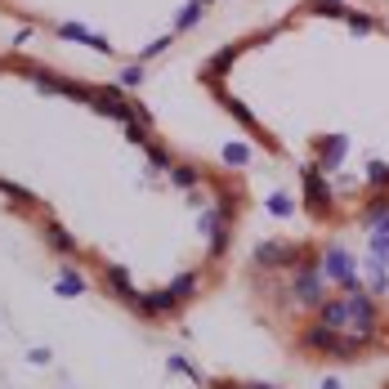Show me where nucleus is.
Returning a JSON list of instances; mask_svg holds the SVG:
<instances>
[{
	"label": "nucleus",
	"mask_w": 389,
	"mask_h": 389,
	"mask_svg": "<svg viewBox=\"0 0 389 389\" xmlns=\"http://www.w3.org/2000/svg\"><path fill=\"white\" fill-rule=\"evenodd\" d=\"M300 179H305V211L313 220H331V206H336V192L327 184V175L318 166H305L300 170Z\"/></svg>",
	"instance_id": "20e7f679"
},
{
	"label": "nucleus",
	"mask_w": 389,
	"mask_h": 389,
	"mask_svg": "<svg viewBox=\"0 0 389 389\" xmlns=\"http://www.w3.org/2000/svg\"><path fill=\"white\" fill-rule=\"evenodd\" d=\"M197 5H215V0H197Z\"/></svg>",
	"instance_id": "c756f323"
},
{
	"label": "nucleus",
	"mask_w": 389,
	"mask_h": 389,
	"mask_svg": "<svg viewBox=\"0 0 389 389\" xmlns=\"http://www.w3.org/2000/svg\"><path fill=\"white\" fill-rule=\"evenodd\" d=\"M367 246H371V255H376V260H385V264H389V233H381V228H371Z\"/></svg>",
	"instance_id": "4be33fe9"
},
{
	"label": "nucleus",
	"mask_w": 389,
	"mask_h": 389,
	"mask_svg": "<svg viewBox=\"0 0 389 389\" xmlns=\"http://www.w3.org/2000/svg\"><path fill=\"white\" fill-rule=\"evenodd\" d=\"M166 367H170V376H188V381H197V385L206 381V376H197V367H192L188 358H179V354H170V358H166Z\"/></svg>",
	"instance_id": "6ab92c4d"
},
{
	"label": "nucleus",
	"mask_w": 389,
	"mask_h": 389,
	"mask_svg": "<svg viewBox=\"0 0 389 389\" xmlns=\"http://www.w3.org/2000/svg\"><path fill=\"white\" fill-rule=\"evenodd\" d=\"M85 286H90V282H85L77 269H63V273H58V282H54L58 296H85Z\"/></svg>",
	"instance_id": "ddd939ff"
},
{
	"label": "nucleus",
	"mask_w": 389,
	"mask_h": 389,
	"mask_svg": "<svg viewBox=\"0 0 389 389\" xmlns=\"http://www.w3.org/2000/svg\"><path fill=\"white\" fill-rule=\"evenodd\" d=\"M246 389H273V385H260V381H251V385H246Z\"/></svg>",
	"instance_id": "c85d7f7f"
},
{
	"label": "nucleus",
	"mask_w": 389,
	"mask_h": 389,
	"mask_svg": "<svg viewBox=\"0 0 389 389\" xmlns=\"http://www.w3.org/2000/svg\"><path fill=\"white\" fill-rule=\"evenodd\" d=\"M336 5H340V0H336Z\"/></svg>",
	"instance_id": "7c9ffc66"
},
{
	"label": "nucleus",
	"mask_w": 389,
	"mask_h": 389,
	"mask_svg": "<svg viewBox=\"0 0 389 389\" xmlns=\"http://www.w3.org/2000/svg\"><path fill=\"white\" fill-rule=\"evenodd\" d=\"M148 166H152V170H170L175 161H170V152L161 148V143H148Z\"/></svg>",
	"instance_id": "5701e85b"
},
{
	"label": "nucleus",
	"mask_w": 389,
	"mask_h": 389,
	"mask_svg": "<svg viewBox=\"0 0 389 389\" xmlns=\"http://www.w3.org/2000/svg\"><path fill=\"white\" fill-rule=\"evenodd\" d=\"M170 41H175V36H161V41H152V45H143V50H139V63H143V58H157V54H161L166 50V45Z\"/></svg>",
	"instance_id": "bb28decb"
},
{
	"label": "nucleus",
	"mask_w": 389,
	"mask_h": 389,
	"mask_svg": "<svg viewBox=\"0 0 389 389\" xmlns=\"http://www.w3.org/2000/svg\"><path fill=\"white\" fill-rule=\"evenodd\" d=\"M318 389H345V385H340V376H322Z\"/></svg>",
	"instance_id": "cd10ccee"
},
{
	"label": "nucleus",
	"mask_w": 389,
	"mask_h": 389,
	"mask_svg": "<svg viewBox=\"0 0 389 389\" xmlns=\"http://www.w3.org/2000/svg\"><path fill=\"white\" fill-rule=\"evenodd\" d=\"M251 157H255L251 143H224V161H228V166H246Z\"/></svg>",
	"instance_id": "a211bd4d"
},
{
	"label": "nucleus",
	"mask_w": 389,
	"mask_h": 389,
	"mask_svg": "<svg viewBox=\"0 0 389 389\" xmlns=\"http://www.w3.org/2000/svg\"><path fill=\"white\" fill-rule=\"evenodd\" d=\"M45 233H50V246H54V251H63V255H77V237H72L63 224H54V220H50V228H45Z\"/></svg>",
	"instance_id": "4468645a"
},
{
	"label": "nucleus",
	"mask_w": 389,
	"mask_h": 389,
	"mask_svg": "<svg viewBox=\"0 0 389 389\" xmlns=\"http://www.w3.org/2000/svg\"><path fill=\"white\" fill-rule=\"evenodd\" d=\"M233 58H237V50H220V54H215V63H206V77H224V72L233 67Z\"/></svg>",
	"instance_id": "412c9836"
},
{
	"label": "nucleus",
	"mask_w": 389,
	"mask_h": 389,
	"mask_svg": "<svg viewBox=\"0 0 389 389\" xmlns=\"http://www.w3.org/2000/svg\"><path fill=\"white\" fill-rule=\"evenodd\" d=\"M264 206H269V215H273V220H286V215L296 211V202H291V192H282V188H277V192H273V197L264 202Z\"/></svg>",
	"instance_id": "f3484780"
},
{
	"label": "nucleus",
	"mask_w": 389,
	"mask_h": 389,
	"mask_svg": "<svg viewBox=\"0 0 389 389\" xmlns=\"http://www.w3.org/2000/svg\"><path fill=\"white\" fill-rule=\"evenodd\" d=\"M130 309L143 313V318H170V313L179 309V300L170 296V286L166 291H152V296H143V291H139V296L130 300Z\"/></svg>",
	"instance_id": "0eeeda50"
},
{
	"label": "nucleus",
	"mask_w": 389,
	"mask_h": 389,
	"mask_svg": "<svg viewBox=\"0 0 389 389\" xmlns=\"http://www.w3.org/2000/svg\"><path fill=\"white\" fill-rule=\"evenodd\" d=\"M318 322L331 327V331H345V336H358V340H376V300L367 291H345L336 300H322L318 305Z\"/></svg>",
	"instance_id": "f257e3e1"
},
{
	"label": "nucleus",
	"mask_w": 389,
	"mask_h": 389,
	"mask_svg": "<svg viewBox=\"0 0 389 389\" xmlns=\"http://www.w3.org/2000/svg\"><path fill=\"white\" fill-rule=\"evenodd\" d=\"M117 85H126V90H135V85H143V63H130L126 72H121V81Z\"/></svg>",
	"instance_id": "393cba45"
},
{
	"label": "nucleus",
	"mask_w": 389,
	"mask_h": 389,
	"mask_svg": "<svg viewBox=\"0 0 389 389\" xmlns=\"http://www.w3.org/2000/svg\"><path fill=\"white\" fill-rule=\"evenodd\" d=\"M215 99H220V103L228 107V112H233V117L242 121V126L251 130V135H260V117H255V112H251V107L242 103V99H233V94H228L224 85H215ZM260 139H264V143H269V148H273V139H269V135H260Z\"/></svg>",
	"instance_id": "6e6552de"
},
{
	"label": "nucleus",
	"mask_w": 389,
	"mask_h": 389,
	"mask_svg": "<svg viewBox=\"0 0 389 389\" xmlns=\"http://www.w3.org/2000/svg\"><path fill=\"white\" fill-rule=\"evenodd\" d=\"M345 22H349V32H354V36H367V32H376V18H371V14H354V9H349V14H345Z\"/></svg>",
	"instance_id": "aec40b11"
},
{
	"label": "nucleus",
	"mask_w": 389,
	"mask_h": 389,
	"mask_svg": "<svg viewBox=\"0 0 389 389\" xmlns=\"http://www.w3.org/2000/svg\"><path fill=\"white\" fill-rule=\"evenodd\" d=\"M202 14H206V5H197V0H188V5H184V9L175 14V32H170V36H179V32H192V27L202 22Z\"/></svg>",
	"instance_id": "f8f14e48"
},
{
	"label": "nucleus",
	"mask_w": 389,
	"mask_h": 389,
	"mask_svg": "<svg viewBox=\"0 0 389 389\" xmlns=\"http://www.w3.org/2000/svg\"><path fill=\"white\" fill-rule=\"evenodd\" d=\"M367 179L376 188H389V161H367Z\"/></svg>",
	"instance_id": "b1692460"
},
{
	"label": "nucleus",
	"mask_w": 389,
	"mask_h": 389,
	"mask_svg": "<svg viewBox=\"0 0 389 389\" xmlns=\"http://www.w3.org/2000/svg\"><path fill=\"white\" fill-rule=\"evenodd\" d=\"M170 296H175L179 305H184V300H192V296H197V273H179L175 282H170Z\"/></svg>",
	"instance_id": "2eb2a0df"
},
{
	"label": "nucleus",
	"mask_w": 389,
	"mask_h": 389,
	"mask_svg": "<svg viewBox=\"0 0 389 389\" xmlns=\"http://www.w3.org/2000/svg\"><path fill=\"white\" fill-rule=\"evenodd\" d=\"M309 9H313V14H322V18H345V9H340L336 0H313Z\"/></svg>",
	"instance_id": "a878e982"
},
{
	"label": "nucleus",
	"mask_w": 389,
	"mask_h": 389,
	"mask_svg": "<svg viewBox=\"0 0 389 389\" xmlns=\"http://www.w3.org/2000/svg\"><path fill=\"white\" fill-rule=\"evenodd\" d=\"M197 179H202L197 166H170V184L175 188H197Z\"/></svg>",
	"instance_id": "dca6fc26"
},
{
	"label": "nucleus",
	"mask_w": 389,
	"mask_h": 389,
	"mask_svg": "<svg viewBox=\"0 0 389 389\" xmlns=\"http://www.w3.org/2000/svg\"><path fill=\"white\" fill-rule=\"evenodd\" d=\"M300 340H305V349H313V354H327V358H331L336 345H340V331H331V327H322V322H313V327L300 331Z\"/></svg>",
	"instance_id": "1a4fd4ad"
},
{
	"label": "nucleus",
	"mask_w": 389,
	"mask_h": 389,
	"mask_svg": "<svg viewBox=\"0 0 389 389\" xmlns=\"http://www.w3.org/2000/svg\"><path fill=\"white\" fill-rule=\"evenodd\" d=\"M58 36H63V41H77V45H90V50H99V54H112V45L103 41V36H94V32H85L81 22H58L54 27Z\"/></svg>",
	"instance_id": "9d476101"
},
{
	"label": "nucleus",
	"mask_w": 389,
	"mask_h": 389,
	"mask_svg": "<svg viewBox=\"0 0 389 389\" xmlns=\"http://www.w3.org/2000/svg\"><path fill=\"white\" fill-rule=\"evenodd\" d=\"M305 260H309V251L291 246V242H260V246H255V264H260V269H291L296 273Z\"/></svg>",
	"instance_id": "39448f33"
},
{
	"label": "nucleus",
	"mask_w": 389,
	"mask_h": 389,
	"mask_svg": "<svg viewBox=\"0 0 389 389\" xmlns=\"http://www.w3.org/2000/svg\"><path fill=\"white\" fill-rule=\"evenodd\" d=\"M327 286H331V282H327L322 264H318V260L309 255V260H305V264L296 269V282H291V296H296V300H300L305 309H318L322 300H327Z\"/></svg>",
	"instance_id": "7ed1b4c3"
},
{
	"label": "nucleus",
	"mask_w": 389,
	"mask_h": 389,
	"mask_svg": "<svg viewBox=\"0 0 389 389\" xmlns=\"http://www.w3.org/2000/svg\"><path fill=\"white\" fill-rule=\"evenodd\" d=\"M349 135H318L313 139V152H318V170H340L345 166V157H349Z\"/></svg>",
	"instance_id": "423d86ee"
},
{
	"label": "nucleus",
	"mask_w": 389,
	"mask_h": 389,
	"mask_svg": "<svg viewBox=\"0 0 389 389\" xmlns=\"http://www.w3.org/2000/svg\"><path fill=\"white\" fill-rule=\"evenodd\" d=\"M103 277H107V286H112V291H117V296H121V300H126V305H130V300H135V296H139V291H135V282H130V273H126V269H121V264H107V269H103Z\"/></svg>",
	"instance_id": "9b49d317"
},
{
	"label": "nucleus",
	"mask_w": 389,
	"mask_h": 389,
	"mask_svg": "<svg viewBox=\"0 0 389 389\" xmlns=\"http://www.w3.org/2000/svg\"><path fill=\"white\" fill-rule=\"evenodd\" d=\"M322 273H327V282H336L340 291H362L358 260L340 246V242H327V251H322Z\"/></svg>",
	"instance_id": "f03ea898"
}]
</instances>
